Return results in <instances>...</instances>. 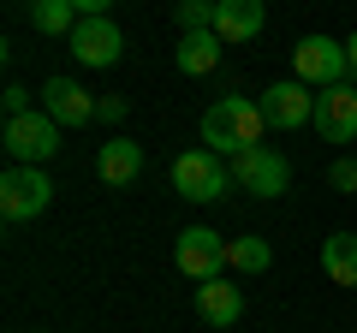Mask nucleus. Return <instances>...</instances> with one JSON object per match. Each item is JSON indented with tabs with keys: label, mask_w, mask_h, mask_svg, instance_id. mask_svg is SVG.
<instances>
[{
	"label": "nucleus",
	"mask_w": 357,
	"mask_h": 333,
	"mask_svg": "<svg viewBox=\"0 0 357 333\" xmlns=\"http://www.w3.org/2000/svg\"><path fill=\"white\" fill-rule=\"evenodd\" d=\"M262 131H268L262 102H250V95H220V102L203 114V149L238 161L244 149H256V143H262Z\"/></svg>",
	"instance_id": "obj_1"
},
{
	"label": "nucleus",
	"mask_w": 357,
	"mask_h": 333,
	"mask_svg": "<svg viewBox=\"0 0 357 333\" xmlns=\"http://www.w3.org/2000/svg\"><path fill=\"white\" fill-rule=\"evenodd\" d=\"M0 143L13 155V166H48L54 155H60V125L36 107V114H24V119H6Z\"/></svg>",
	"instance_id": "obj_2"
},
{
	"label": "nucleus",
	"mask_w": 357,
	"mask_h": 333,
	"mask_svg": "<svg viewBox=\"0 0 357 333\" xmlns=\"http://www.w3.org/2000/svg\"><path fill=\"white\" fill-rule=\"evenodd\" d=\"M227 185H232V166L208 149H185L173 161V191L185 203H215V196H227Z\"/></svg>",
	"instance_id": "obj_3"
},
{
	"label": "nucleus",
	"mask_w": 357,
	"mask_h": 333,
	"mask_svg": "<svg viewBox=\"0 0 357 333\" xmlns=\"http://www.w3.org/2000/svg\"><path fill=\"white\" fill-rule=\"evenodd\" d=\"M173 262H178V274L185 280H220L227 274V232H215V226H185L178 232V244H173Z\"/></svg>",
	"instance_id": "obj_4"
},
{
	"label": "nucleus",
	"mask_w": 357,
	"mask_h": 333,
	"mask_svg": "<svg viewBox=\"0 0 357 333\" xmlns=\"http://www.w3.org/2000/svg\"><path fill=\"white\" fill-rule=\"evenodd\" d=\"M345 72H351V60H345V42L333 36H304L292 48V77L310 90H333V84H345Z\"/></svg>",
	"instance_id": "obj_5"
},
{
	"label": "nucleus",
	"mask_w": 357,
	"mask_h": 333,
	"mask_svg": "<svg viewBox=\"0 0 357 333\" xmlns=\"http://www.w3.org/2000/svg\"><path fill=\"white\" fill-rule=\"evenodd\" d=\"M232 166V185L250 196H286V185H292V161H286L280 149H268V143H256V149H244Z\"/></svg>",
	"instance_id": "obj_6"
},
{
	"label": "nucleus",
	"mask_w": 357,
	"mask_h": 333,
	"mask_svg": "<svg viewBox=\"0 0 357 333\" xmlns=\"http://www.w3.org/2000/svg\"><path fill=\"white\" fill-rule=\"evenodd\" d=\"M54 203V179L42 166H6L0 173V215L6 220H36Z\"/></svg>",
	"instance_id": "obj_7"
},
{
	"label": "nucleus",
	"mask_w": 357,
	"mask_h": 333,
	"mask_svg": "<svg viewBox=\"0 0 357 333\" xmlns=\"http://www.w3.org/2000/svg\"><path fill=\"white\" fill-rule=\"evenodd\" d=\"M119 48H126V36H119V24L114 18H84V24L66 36V54H72L77 65H89V72H107V65L119 60Z\"/></svg>",
	"instance_id": "obj_8"
},
{
	"label": "nucleus",
	"mask_w": 357,
	"mask_h": 333,
	"mask_svg": "<svg viewBox=\"0 0 357 333\" xmlns=\"http://www.w3.org/2000/svg\"><path fill=\"white\" fill-rule=\"evenodd\" d=\"M262 119H268L274 131H298V125H316V90H310V84H298V77L274 84V90L262 95Z\"/></svg>",
	"instance_id": "obj_9"
},
{
	"label": "nucleus",
	"mask_w": 357,
	"mask_h": 333,
	"mask_svg": "<svg viewBox=\"0 0 357 333\" xmlns=\"http://www.w3.org/2000/svg\"><path fill=\"white\" fill-rule=\"evenodd\" d=\"M316 131H321V143H357V90L351 84L316 90Z\"/></svg>",
	"instance_id": "obj_10"
},
{
	"label": "nucleus",
	"mask_w": 357,
	"mask_h": 333,
	"mask_svg": "<svg viewBox=\"0 0 357 333\" xmlns=\"http://www.w3.org/2000/svg\"><path fill=\"white\" fill-rule=\"evenodd\" d=\"M42 114L60 131L66 125H89V119H96V95H89L77 77H48V84H42Z\"/></svg>",
	"instance_id": "obj_11"
},
{
	"label": "nucleus",
	"mask_w": 357,
	"mask_h": 333,
	"mask_svg": "<svg viewBox=\"0 0 357 333\" xmlns=\"http://www.w3.org/2000/svg\"><path fill=\"white\" fill-rule=\"evenodd\" d=\"M262 24H268V13H262V0H215V36L227 42H250V36H262Z\"/></svg>",
	"instance_id": "obj_12"
},
{
	"label": "nucleus",
	"mask_w": 357,
	"mask_h": 333,
	"mask_svg": "<svg viewBox=\"0 0 357 333\" xmlns=\"http://www.w3.org/2000/svg\"><path fill=\"white\" fill-rule=\"evenodd\" d=\"M197 316H203L208 327H232V321L244 316V292L227 286V274H220V280H203L197 286Z\"/></svg>",
	"instance_id": "obj_13"
},
{
	"label": "nucleus",
	"mask_w": 357,
	"mask_h": 333,
	"mask_svg": "<svg viewBox=\"0 0 357 333\" xmlns=\"http://www.w3.org/2000/svg\"><path fill=\"white\" fill-rule=\"evenodd\" d=\"M220 48H227V42H220L215 30H191V36H178L173 60H178V72H185V77H208L220 65Z\"/></svg>",
	"instance_id": "obj_14"
},
{
	"label": "nucleus",
	"mask_w": 357,
	"mask_h": 333,
	"mask_svg": "<svg viewBox=\"0 0 357 333\" xmlns=\"http://www.w3.org/2000/svg\"><path fill=\"white\" fill-rule=\"evenodd\" d=\"M96 173H102L107 185H131V179L143 173V143H131V137H107L102 155H96Z\"/></svg>",
	"instance_id": "obj_15"
},
{
	"label": "nucleus",
	"mask_w": 357,
	"mask_h": 333,
	"mask_svg": "<svg viewBox=\"0 0 357 333\" xmlns=\"http://www.w3.org/2000/svg\"><path fill=\"white\" fill-rule=\"evenodd\" d=\"M321 274H328L333 286H357V232L321 238Z\"/></svg>",
	"instance_id": "obj_16"
},
{
	"label": "nucleus",
	"mask_w": 357,
	"mask_h": 333,
	"mask_svg": "<svg viewBox=\"0 0 357 333\" xmlns=\"http://www.w3.org/2000/svg\"><path fill=\"white\" fill-rule=\"evenodd\" d=\"M30 24L42 30V36H72L77 24H84V13H77V0H36V6H30Z\"/></svg>",
	"instance_id": "obj_17"
},
{
	"label": "nucleus",
	"mask_w": 357,
	"mask_h": 333,
	"mask_svg": "<svg viewBox=\"0 0 357 333\" xmlns=\"http://www.w3.org/2000/svg\"><path fill=\"white\" fill-rule=\"evenodd\" d=\"M268 262H274L268 238H256V232H244V238H227V268H238V274H268Z\"/></svg>",
	"instance_id": "obj_18"
},
{
	"label": "nucleus",
	"mask_w": 357,
	"mask_h": 333,
	"mask_svg": "<svg viewBox=\"0 0 357 333\" xmlns=\"http://www.w3.org/2000/svg\"><path fill=\"white\" fill-rule=\"evenodd\" d=\"M191 30H215V6L208 0H185L178 6V36H191Z\"/></svg>",
	"instance_id": "obj_19"
},
{
	"label": "nucleus",
	"mask_w": 357,
	"mask_h": 333,
	"mask_svg": "<svg viewBox=\"0 0 357 333\" xmlns=\"http://www.w3.org/2000/svg\"><path fill=\"white\" fill-rule=\"evenodd\" d=\"M328 185L333 191H357V155H340V161L328 166Z\"/></svg>",
	"instance_id": "obj_20"
},
{
	"label": "nucleus",
	"mask_w": 357,
	"mask_h": 333,
	"mask_svg": "<svg viewBox=\"0 0 357 333\" xmlns=\"http://www.w3.org/2000/svg\"><path fill=\"white\" fill-rule=\"evenodd\" d=\"M0 107H6V119H24V114H36V107H30V90H24V84H6Z\"/></svg>",
	"instance_id": "obj_21"
},
{
	"label": "nucleus",
	"mask_w": 357,
	"mask_h": 333,
	"mask_svg": "<svg viewBox=\"0 0 357 333\" xmlns=\"http://www.w3.org/2000/svg\"><path fill=\"white\" fill-rule=\"evenodd\" d=\"M96 119H102V125H119V119H126V95H102V102H96Z\"/></svg>",
	"instance_id": "obj_22"
},
{
	"label": "nucleus",
	"mask_w": 357,
	"mask_h": 333,
	"mask_svg": "<svg viewBox=\"0 0 357 333\" xmlns=\"http://www.w3.org/2000/svg\"><path fill=\"white\" fill-rule=\"evenodd\" d=\"M345 60H351V72H357V30L345 36Z\"/></svg>",
	"instance_id": "obj_23"
}]
</instances>
